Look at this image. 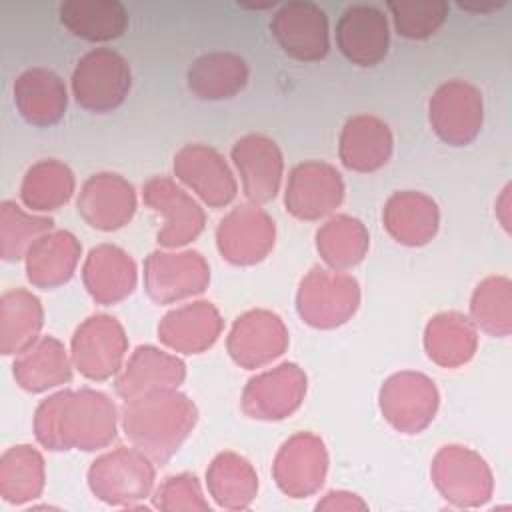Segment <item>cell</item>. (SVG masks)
Wrapping results in <instances>:
<instances>
[{
	"mask_svg": "<svg viewBox=\"0 0 512 512\" xmlns=\"http://www.w3.org/2000/svg\"><path fill=\"white\" fill-rule=\"evenodd\" d=\"M382 416L404 434L422 432L438 410V390L434 382L420 372H398L380 388Z\"/></svg>",
	"mask_w": 512,
	"mask_h": 512,
	"instance_id": "ba28073f",
	"label": "cell"
},
{
	"mask_svg": "<svg viewBox=\"0 0 512 512\" xmlns=\"http://www.w3.org/2000/svg\"><path fill=\"white\" fill-rule=\"evenodd\" d=\"M54 226L52 218L24 212L16 202H2L0 206V254L6 262L26 256L28 248Z\"/></svg>",
	"mask_w": 512,
	"mask_h": 512,
	"instance_id": "74e56055",
	"label": "cell"
},
{
	"mask_svg": "<svg viewBox=\"0 0 512 512\" xmlns=\"http://www.w3.org/2000/svg\"><path fill=\"white\" fill-rule=\"evenodd\" d=\"M132 72L128 62L110 48H96L84 54L72 72L76 102L96 114L116 110L128 96Z\"/></svg>",
	"mask_w": 512,
	"mask_h": 512,
	"instance_id": "5b68a950",
	"label": "cell"
},
{
	"mask_svg": "<svg viewBox=\"0 0 512 512\" xmlns=\"http://www.w3.org/2000/svg\"><path fill=\"white\" fill-rule=\"evenodd\" d=\"M14 104L28 124L38 128L54 126L66 112V86L52 70L30 68L14 82Z\"/></svg>",
	"mask_w": 512,
	"mask_h": 512,
	"instance_id": "603a6c76",
	"label": "cell"
},
{
	"mask_svg": "<svg viewBox=\"0 0 512 512\" xmlns=\"http://www.w3.org/2000/svg\"><path fill=\"white\" fill-rule=\"evenodd\" d=\"M304 394V370L294 362H284L248 380L242 410L256 420H282L300 408Z\"/></svg>",
	"mask_w": 512,
	"mask_h": 512,
	"instance_id": "7c38bea8",
	"label": "cell"
},
{
	"mask_svg": "<svg viewBox=\"0 0 512 512\" xmlns=\"http://www.w3.org/2000/svg\"><path fill=\"white\" fill-rule=\"evenodd\" d=\"M360 290L354 276L340 270L312 268L300 282L296 308L300 318L314 328H336L358 308Z\"/></svg>",
	"mask_w": 512,
	"mask_h": 512,
	"instance_id": "277c9868",
	"label": "cell"
},
{
	"mask_svg": "<svg viewBox=\"0 0 512 512\" xmlns=\"http://www.w3.org/2000/svg\"><path fill=\"white\" fill-rule=\"evenodd\" d=\"M176 176L210 208L230 204L238 192L226 160L210 146L188 144L174 156Z\"/></svg>",
	"mask_w": 512,
	"mask_h": 512,
	"instance_id": "ac0fdd59",
	"label": "cell"
},
{
	"mask_svg": "<svg viewBox=\"0 0 512 512\" xmlns=\"http://www.w3.org/2000/svg\"><path fill=\"white\" fill-rule=\"evenodd\" d=\"M82 280L98 304H116L132 294L136 286V264L122 248L100 244L86 256Z\"/></svg>",
	"mask_w": 512,
	"mask_h": 512,
	"instance_id": "cb8c5ba5",
	"label": "cell"
},
{
	"mask_svg": "<svg viewBox=\"0 0 512 512\" xmlns=\"http://www.w3.org/2000/svg\"><path fill=\"white\" fill-rule=\"evenodd\" d=\"M370 236L358 218L340 214L330 218L316 232V248L332 270H348L362 262L368 252Z\"/></svg>",
	"mask_w": 512,
	"mask_h": 512,
	"instance_id": "e575fe53",
	"label": "cell"
},
{
	"mask_svg": "<svg viewBox=\"0 0 512 512\" xmlns=\"http://www.w3.org/2000/svg\"><path fill=\"white\" fill-rule=\"evenodd\" d=\"M338 154L342 164L354 172H374L392 154L390 128L376 116H354L340 132Z\"/></svg>",
	"mask_w": 512,
	"mask_h": 512,
	"instance_id": "83f0119b",
	"label": "cell"
},
{
	"mask_svg": "<svg viewBox=\"0 0 512 512\" xmlns=\"http://www.w3.org/2000/svg\"><path fill=\"white\" fill-rule=\"evenodd\" d=\"M274 236V220L256 204H244L220 220L216 244L222 258L230 264L250 266L268 256Z\"/></svg>",
	"mask_w": 512,
	"mask_h": 512,
	"instance_id": "5bb4252c",
	"label": "cell"
},
{
	"mask_svg": "<svg viewBox=\"0 0 512 512\" xmlns=\"http://www.w3.org/2000/svg\"><path fill=\"white\" fill-rule=\"evenodd\" d=\"M88 486L98 500L110 506L134 508L154 486V466L138 448L118 446L92 462Z\"/></svg>",
	"mask_w": 512,
	"mask_h": 512,
	"instance_id": "3957f363",
	"label": "cell"
},
{
	"mask_svg": "<svg viewBox=\"0 0 512 512\" xmlns=\"http://www.w3.org/2000/svg\"><path fill=\"white\" fill-rule=\"evenodd\" d=\"M244 196L254 204L270 202L282 182V152L274 140L262 134H248L232 148Z\"/></svg>",
	"mask_w": 512,
	"mask_h": 512,
	"instance_id": "44dd1931",
	"label": "cell"
},
{
	"mask_svg": "<svg viewBox=\"0 0 512 512\" xmlns=\"http://www.w3.org/2000/svg\"><path fill=\"white\" fill-rule=\"evenodd\" d=\"M382 222L396 242L404 246H424L434 238L440 214L430 196L414 190H402L388 198Z\"/></svg>",
	"mask_w": 512,
	"mask_h": 512,
	"instance_id": "d4e9b609",
	"label": "cell"
},
{
	"mask_svg": "<svg viewBox=\"0 0 512 512\" xmlns=\"http://www.w3.org/2000/svg\"><path fill=\"white\" fill-rule=\"evenodd\" d=\"M222 332L220 312L210 302H192L170 310L158 324V338L182 354L208 350Z\"/></svg>",
	"mask_w": 512,
	"mask_h": 512,
	"instance_id": "7402d4cb",
	"label": "cell"
},
{
	"mask_svg": "<svg viewBox=\"0 0 512 512\" xmlns=\"http://www.w3.org/2000/svg\"><path fill=\"white\" fill-rule=\"evenodd\" d=\"M80 242L72 232L50 230L42 234L26 252V276L38 288L66 284L80 260Z\"/></svg>",
	"mask_w": 512,
	"mask_h": 512,
	"instance_id": "4316f807",
	"label": "cell"
},
{
	"mask_svg": "<svg viewBox=\"0 0 512 512\" xmlns=\"http://www.w3.org/2000/svg\"><path fill=\"white\" fill-rule=\"evenodd\" d=\"M76 206L92 228L110 232L130 222L136 210V194L120 174L100 172L84 182Z\"/></svg>",
	"mask_w": 512,
	"mask_h": 512,
	"instance_id": "d6986e66",
	"label": "cell"
},
{
	"mask_svg": "<svg viewBox=\"0 0 512 512\" xmlns=\"http://www.w3.org/2000/svg\"><path fill=\"white\" fill-rule=\"evenodd\" d=\"M44 324L40 300L26 288H14L0 300V352L4 356L22 354L36 340Z\"/></svg>",
	"mask_w": 512,
	"mask_h": 512,
	"instance_id": "f546056e",
	"label": "cell"
},
{
	"mask_svg": "<svg viewBox=\"0 0 512 512\" xmlns=\"http://www.w3.org/2000/svg\"><path fill=\"white\" fill-rule=\"evenodd\" d=\"M14 378L26 392H46L70 382L72 368L66 350L54 336L38 338L14 360Z\"/></svg>",
	"mask_w": 512,
	"mask_h": 512,
	"instance_id": "f1b7e54d",
	"label": "cell"
},
{
	"mask_svg": "<svg viewBox=\"0 0 512 512\" xmlns=\"http://www.w3.org/2000/svg\"><path fill=\"white\" fill-rule=\"evenodd\" d=\"M206 484L216 504L228 510L248 508L258 492V476L252 464L234 452H222L210 462Z\"/></svg>",
	"mask_w": 512,
	"mask_h": 512,
	"instance_id": "836d02e7",
	"label": "cell"
},
{
	"mask_svg": "<svg viewBox=\"0 0 512 512\" xmlns=\"http://www.w3.org/2000/svg\"><path fill=\"white\" fill-rule=\"evenodd\" d=\"M278 46L294 60L318 62L330 50L328 18L314 2H288L270 22Z\"/></svg>",
	"mask_w": 512,
	"mask_h": 512,
	"instance_id": "8fae6325",
	"label": "cell"
},
{
	"mask_svg": "<svg viewBox=\"0 0 512 512\" xmlns=\"http://www.w3.org/2000/svg\"><path fill=\"white\" fill-rule=\"evenodd\" d=\"M226 346L238 366L254 370L284 354L288 348V330L278 314L250 310L234 322Z\"/></svg>",
	"mask_w": 512,
	"mask_h": 512,
	"instance_id": "e0dca14e",
	"label": "cell"
},
{
	"mask_svg": "<svg viewBox=\"0 0 512 512\" xmlns=\"http://www.w3.org/2000/svg\"><path fill=\"white\" fill-rule=\"evenodd\" d=\"M74 192L72 170L54 158L40 160L28 168L20 186V198L30 210H56Z\"/></svg>",
	"mask_w": 512,
	"mask_h": 512,
	"instance_id": "8d00e7d4",
	"label": "cell"
},
{
	"mask_svg": "<svg viewBox=\"0 0 512 512\" xmlns=\"http://www.w3.org/2000/svg\"><path fill=\"white\" fill-rule=\"evenodd\" d=\"M154 498V506L160 510H208V502L202 496L200 484L194 474H178L166 478Z\"/></svg>",
	"mask_w": 512,
	"mask_h": 512,
	"instance_id": "60d3db41",
	"label": "cell"
},
{
	"mask_svg": "<svg viewBox=\"0 0 512 512\" xmlns=\"http://www.w3.org/2000/svg\"><path fill=\"white\" fill-rule=\"evenodd\" d=\"M36 440L48 450H98L116 438V406L96 390H62L36 408Z\"/></svg>",
	"mask_w": 512,
	"mask_h": 512,
	"instance_id": "6da1fadb",
	"label": "cell"
},
{
	"mask_svg": "<svg viewBox=\"0 0 512 512\" xmlns=\"http://www.w3.org/2000/svg\"><path fill=\"white\" fill-rule=\"evenodd\" d=\"M344 182L326 162L308 160L292 168L286 184V210L300 220H320L340 206Z\"/></svg>",
	"mask_w": 512,
	"mask_h": 512,
	"instance_id": "2e32d148",
	"label": "cell"
},
{
	"mask_svg": "<svg viewBox=\"0 0 512 512\" xmlns=\"http://www.w3.org/2000/svg\"><path fill=\"white\" fill-rule=\"evenodd\" d=\"M186 80L196 98L224 100L236 96L246 86L248 66L232 52H210L192 62Z\"/></svg>",
	"mask_w": 512,
	"mask_h": 512,
	"instance_id": "4dcf8cb0",
	"label": "cell"
},
{
	"mask_svg": "<svg viewBox=\"0 0 512 512\" xmlns=\"http://www.w3.org/2000/svg\"><path fill=\"white\" fill-rule=\"evenodd\" d=\"M328 472V454L324 442L310 432H298L288 438L272 464L278 488L290 498H304L320 490Z\"/></svg>",
	"mask_w": 512,
	"mask_h": 512,
	"instance_id": "4fadbf2b",
	"label": "cell"
},
{
	"mask_svg": "<svg viewBox=\"0 0 512 512\" xmlns=\"http://www.w3.org/2000/svg\"><path fill=\"white\" fill-rule=\"evenodd\" d=\"M336 44L352 64L376 66L386 58L390 46L386 16L368 4L346 8L336 24Z\"/></svg>",
	"mask_w": 512,
	"mask_h": 512,
	"instance_id": "ffe728a7",
	"label": "cell"
},
{
	"mask_svg": "<svg viewBox=\"0 0 512 512\" xmlns=\"http://www.w3.org/2000/svg\"><path fill=\"white\" fill-rule=\"evenodd\" d=\"M60 22L78 38L108 42L124 34L128 12L116 0H70L60 6Z\"/></svg>",
	"mask_w": 512,
	"mask_h": 512,
	"instance_id": "1f68e13d",
	"label": "cell"
},
{
	"mask_svg": "<svg viewBox=\"0 0 512 512\" xmlns=\"http://www.w3.org/2000/svg\"><path fill=\"white\" fill-rule=\"evenodd\" d=\"M510 304V280L504 276L486 278L472 294L470 312L474 324L492 336H508L512 326Z\"/></svg>",
	"mask_w": 512,
	"mask_h": 512,
	"instance_id": "f35d334b",
	"label": "cell"
},
{
	"mask_svg": "<svg viewBox=\"0 0 512 512\" xmlns=\"http://www.w3.org/2000/svg\"><path fill=\"white\" fill-rule=\"evenodd\" d=\"M44 490V460L28 444L8 448L0 460V496L10 504H24Z\"/></svg>",
	"mask_w": 512,
	"mask_h": 512,
	"instance_id": "d590c367",
	"label": "cell"
},
{
	"mask_svg": "<svg viewBox=\"0 0 512 512\" xmlns=\"http://www.w3.org/2000/svg\"><path fill=\"white\" fill-rule=\"evenodd\" d=\"M432 480L444 500L460 508H476L492 496V472L482 456L464 446H444L432 462Z\"/></svg>",
	"mask_w": 512,
	"mask_h": 512,
	"instance_id": "8992f818",
	"label": "cell"
},
{
	"mask_svg": "<svg viewBox=\"0 0 512 512\" xmlns=\"http://www.w3.org/2000/svg\"><path fill=\"white\" fill-rule=\"evenodd\" d=\"M428 116L432 130L442 142L450 146H466L482 128V94L464 80H450L430 98Z\"/></svg>",
	"mask_w": 512,
	"mask_h": 512,
	"instance_id": "9c48e42d",
	"label": "cell"
},
{
	"mask_svg": "<svg viewBox=\"0 0 512 512\" xmlns=\"http://www.w3.org/2000/svg\"><path fill=\"white\" fill-rule=\"evenodd\" d=\"M126 350L122 324L106 314L86 318L72 336V362L88 380H106L120 372Z\"/></svg>",
	"mask_w": 512,
	"mask_h": 512,
	"instance_id": "52a82bcc",
	"label": "cell"
},
{
	"mask_svg": "<svg viewBox=\"0 0 512 512\" xmlns=\"http://www.w3.org/2000/svg\"><path fill=\"white\" fill-rule=\"evenodd\" d=\"M144 202L164 216V226L156 240L166 248H176L192 242L204 230V210L200 204L170 178L154 176L144 188Z\"/></svg>",
	"mask_w": 512,
	"mask_h": 512,
	"instance_id": "9a60e30c",
	"label": "cell"
},
{
	"mask_svg": "<svg viewBox=\"0 0 512 512\" xmlns=\"http://www.w3.org/2000/svg\"><path fill=\"white\" fill-rule=\"evenodd\" d=\"M366 502H362L356 494L350 492H328L324 500L316 504V510H366Z\"/></svg>",
	"mask_w": 512,
	"mask_h": 512,
	"instance_id": "b9f144b4",
	"label": "cell"
},
{
	"mask_svg": "<svg viewBox=\"0 0 512 512\" xmlns=\"http://www.w3.org/2000/svg\"><path fill=\"white\" fill-rule=\"evenodd\" d=\"M474 324L460 312L436 314L424 332V348L432 362L444 368L466 364L476 352Z\"/></svg>",
	"mask_w": 512,
	"mask_h": 512,
	"instance_id": "d6a6232c",
	"label": "cell"
},
{
	"mask_svg": "<svg viewBox=\"0 0 512 512\" xmlns=\"http://www.w3.org/2000/svg\"><path fill=\"white\" fill-rule=\"evenodd\" d=\"M210 282L208 262L200 252H152L144 264V286L158 304H170L206 290Z\"/></svg>",
	"mask_w": 512,
	"mask_h": 512,
	"instance_id": "30bf717a",
	"label": "cell"
},
{
	"mask_svg": "<svg viewBox=\"0 0 512 512\" xmlns=\"http://www.w3.org/2000/svg\"><path fill=\"white\" fill-rule=\"evenodd\" d=\"M186 376L180 358L154 346H138L116 380V392L128 400L146 392L178 388Z\"/></svg>",
	"mask_w": 512,
	"mask_h": 512,
	"instance_id": "484cf974",
	"label": "cell"
},
{
	"mask_svg": "<svg viewBox=\"0 0 512 512\" xmlns=\"http://www.w3.org/2000/svg\"><path fill=\"white\" fill-rule=\"evenodd\" d=\"M198 420L194 402L176 388L124 400L122 426L128 440L154 462H166Z\"/></svg>",
	"mask_w": 512,
	"mask_h": 512,
	"instance_id": "7a4b0ae2",
	"label": "cell"
},
{
	"mask_svg": "<svg viewBox=\"0 0 512 512\" xmlns=\"http://www.w3.org/2000/svg\"><path fill=\"white\" fill-rule=\"evenodd\" d=\"M386 6L392 12L398 34L410 40L432 36L446 20L450 8L444 0H398Z\"/></svg>",
	"mask_w": 512,
	"mask_h": 512,
	"instance_id": "ab89813d",
	"label": "cell"
}]
</instances>
